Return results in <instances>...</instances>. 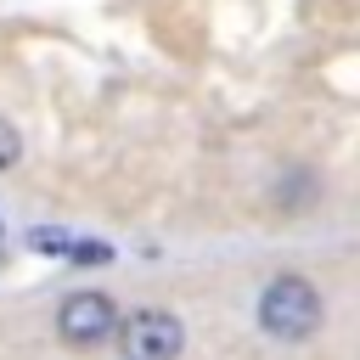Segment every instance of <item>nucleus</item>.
<instances>
[{
  "instance_id": "3",
  "label": "nucleus",
  "mask_w": 360,
  "mask_h": 360,
  "mask_svg": "<svg viewBox=\"0 0 360 360\" xmlns=\"http://www.w3.org/2000/svg\"><path fill=\"white\" fill-rule=\"evenodd\" d=\"M118 338H124V360H180L186 349V326L169 309L118 315Z\"/></svg>"
},
{
  "instance_id": "1",
  "label": "nucleus",
  "mask_w": 360,
  "mask_h": 360,
  "mask_svg": "<svg viewBox=\"0 0 360 360\" xmlns=\"http://www.w3.org/2000/svg\"><path fill=\"white\" fill-rule=\"evenodd\" d=\"M259 326L281 343H304L315 338L321 326V292L304 281V276H276L264 292H259Z\"/></svg>"
},
{
  "instance_id": "2",
  "label": "nucleus",
  "mask_w": 360,
  "mask_h": 360,
  "mask_svg": "<svg viewBox=\"0 0 360 360\" xmlns=\"http://www.w3.org/2000/svg\"><path fill=\"white\" fill-rule=\"evenodd\" d=\"M118 332V304L107 298V292H68L62 304H56V338L62 343H73V349H96V343H107Z\"/></svg>"
},
{
  "instance_id": "4",
  "label": "nucleus",
  "mask_w": 360,
  "mask_h": 360,
  "mask_svg": "<svg viewBox=\"0 0 360 360\" xmlns=\"http://www.w3.org/2000/svg\"><path fill=\"white\" fill-rule=\"evenodd\" d=\"M17 158H22V135L0 118V174H6V169H17Z\"/></svg>"
}]
</instances>
